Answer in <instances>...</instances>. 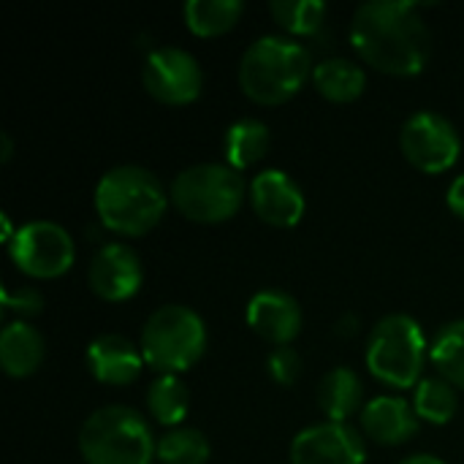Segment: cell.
Wrapping results in <instances>:
<instances>
[{
	"label": "cell",
	"instance_id": "6da1fadb",
	"mask_svg": "<svg viewBox=\"0 0 464 464\" xmlns=\"http://www.w3.org/2000/svg\"><path fill=\"white\" fill-rule=\"evenodd\" d=\"M351 44L364 63L392 76H416L432 52V33L416 3L370 0L353 11Z\"/></svg>",
	"mask_w": 464,
	"mask_h": 464
},
{
	"label": "cell",
	"instance_id": "7a4b0ae2",
	"mask_svg": "<svg viewBox=\"0 0 464 464\" xmlns=\"http://www.w3.org/2000/svg\"><path fill=\"white\" fill-rule=\"evenodd\" d=\"M92 201L101 223L109 231L122 237H141L163 220L169 193L150 169L122 163L98 179Z\"/></svg>",
	"mask_w": 464,
	"mask_h": 464
},
{
	"label": "cell",
	"instance_id": "3957f363",
	"mask_svg": "<svg viewBox=\"0 0 464 464\" xmlns=\"http://www.w3.org/2000/svg\"><path fill=\"white\" fill-rule=\"evenodd\" d=\"M310 65V52L296 38L261 35L242 52L239 87L250 101L261 106H277L304 87L307 76L313 73Z\"/></svg>",
	"mask_w": 464,
	"mask_h": 464
},
{
	"label": "cell",
	"instance_id": "277c9868",
	"mask_svg": "<svg viewBox=\"0 0 464 464\" xmlns=\"http://www.w3.org/2000/svg\"><path fill=\"white\" fill-rule=\"evenodd\" d=\"M155 451L150 421L128 405L95 411L79 430V454L87 464H152Z\"/></svg>",
	"mask_w": 464,
	"mask_h": 464
},
{
	"label": "cell",
	"instance_id": "5b68a950",
	"mask_svg": "<svg viewBox=\"0 0 464 464\" xmlns=\"http://www.w3.org/2000/svg\"><path fill=\"white\" fill-rule=\"evenodd\" d=\"M430 345L421 324L413 315L392 313L381 318L367 340V370L389 389H413L421 383V370Z\"/></svg>",
	"mask_w": 464,
	"mask_h": 464
},
{
	"label": "cell",
	"instance_id": "8992f818",
	"mask_svg": "<svg viewBox=\"0 0 464 464\" xmlns=\"http://www.w3.org/2000/svg\"><path fill=\"white\" fill-rule=\"evenodd\" d=\"M139 348L152 370L160 375H179L207 351L204 318L188 304H163L147 318Z\"/></svg>",
	"mask_w": 464,
	"mask_h": 464
},
{
	"label": "cell",
	"instance_id": "52a82bcc",
	"mask_svg": "<svg viewBox=\"0 0 464 464\" xmlns=\"http://www.w3.org/2000/svg\"><path fill=\"white\" fill-rule=\"evenodd\" d=\"M169 198L193 223H226L245 201V179L226 163H196L174 177Z\"/></svg>",
	"mask_w": 464,
	"mask_h": 464
},
{
	"label": "cell",
	"instance_id": "ba28073f",
	"mask_svg": "<svg viewBox=\"0 0 464 464\" xmlns=\"http://www.w3.org/2000/svg\"><path fill=\"white\" fill-rule=\"evenodd\" d=\"M14 266L33 280H54L73 266L76 247L71 234L54 220H30L8 242Z\"/></svg>",
	"mask_w": 464,
	"mask_h": 464
},
{
	"label": "cell",
	"instance_id": "9c48e42d",
	"mask_svg": "<svg viewBox=\"0 0 464 464\" xmlns=\"http://www.w3.org/2000/svg\"><path fill=\"white\" fill-rule=\"evenodd\" d=\"M400 150L413 169L424 174H440L459 160L462 139L449 117L424 109L402 122Z\"/></svg>",
	"mask_w": 464,
	"mask_h": 464
},
{
	"label": "cell",
	"instance_id": "30bf717a",
	"mask_svg": "<svg viewBox=\"0 0 464 464\" xmlns=\"http://www.w3.org/2000/svg\"><path fill=\"white\" fill-rule=\"evenodd\" d=\"M141 82L155 101L166 106H185L201 95L204 73L198 60L188 49L158 46L144 57Z\"/></svg>",
	"mask_w": 464,
	"mask_h": 464
},
{
	"label": "cell",
	"instance_id": "8fae6325",
	"mask_svg": "<svg viewBox=\"0 0 464 464\" xmlns=\"http://www.w3.org/2000/svg\"><path fill=\"white\" fill-rule=\"evenodd\" d=\"M291 464H364V438L351 424L321 421L291 440Z\"/></svg>",
	"mask_w": 464,
	"mask_h": 464
},
{
	"label": "cell",
	"instance_id": "7c38bea8",
	"mask_svg": "<svg viewBox=\"0 0 464 464\" xmlns=\"http://www.w3.org/2000/svg\"><path fill=\"white\" fill-rule=\"evenodd\" d=\"M90 291L103 302H125L139 294L144 283V266L133 247L122 242L103 245L87 266Z\"/></svg>",
	"mask_w": 464,
	"mask_h": 464
},
{
	"label": "cell",
	"instance_id": "4fadbf2b",
	"mask_svg": "<svg viewBox=\"0 0 464 464\" xmlns=\"http://www.w3.org/2000/svg\"><path fill=\"white\" fill-rule=\"evenodd\" d=\"M250 204L256 215L275 228H294L307 209L304 190L291 174L280 169H264L261 174L253 177Z\"/></svg>",
	"mask_w": 464,
	"mask_h": 464
},
{
	"label": "cell",
	"instance_id": "5bb4252c",
	"mask_svg": "<svg viewBox=\"0 0 464 464\" xmlns=\"http://www.w3.org/2000/svg\"><path fill=\"white\" fill-rule=\"evenodd\" d=\"M245 318L247 326L275 348L291 345L302 332V307L291 294L280 288H266L253 294Z\"/></svg>",
	"mask_w": 464,
	"mask_h": 464
},
{
	"label": "cell",
	"instance_id": "9a60e30c",
	"mask_svg": "<svg viewBox=\"0 0 464 464\" xmlns=\"http://www.w3.org/2000/svg\"><path fill=\"white\" fill-rule=\"evenodd\" d=\"M87 370L103 386H128L141 375L147 364L141 348L125 340L122 334H98L87 345Z\"/></svg>",
	"mask_w": 464,
	"mask_h": 464
},
{
	"label": "cell",
	"instance_id": "2e32d148",
	"mask_svg": "<svg viewBox=\"0 0 464 464\" xmlns=\"http://www.w3.org/2000/svg\"><path fill=\"white\" fill-rule=\"evenodd\" d=\"M359 419L364 435L381 446H402L413 440L419 435V421H421L408 400L392 394L370 400L359 413Z\"/></svg>",
	"mask_w": 464,
	"mask_h": 464
},
{
	"label": "cell",
	"instance_id": "e0dca14e",
	"mask_svg": "<svg viewBox=\"0 0 464 464\" xmlns=\"http://www.w3.org/2000/svg\"><path fill=\"white\" fill-rule=\"evenodd\" d=\"M46 356L44 334L24 324L14 321L0 332V367L8 378H30Z\"/></svg>",
	"mask_w": 464,
	"mask_h": 464
},
{
	"label": "cell",
	"instance_id": "ac0fdd59",
	"mask_svg": "<svg viewBox=\"0 0 464 464\" xmlns=\"http://www.w3.org/2000/svg\"><path fill=\"white\" fill-rule=\"evenodd\" d=\"M318 408L326 421L348 424L353 413L364 411V383L351 367H334L318 381Z\"/></svg>",
	"mask_w": 464,
	"mask_h": 464
},
{
	"label": "cell",
	"instance_id": "d6986e66",
	"mask_svg": "<svg viewBox=\"0 0 464 464\" xmlns=\"http://www.w3.org/2000/svg\"><path fill=\"white\" fill-rule=\"evenodd\" d=\"M272 144V133L266 128V122L256 120V117H242L237 122L228 125V130L223 133V158L226 166H231L234 171H245L250 166H256Z\"/></svg>",
	"mask_w": 464,
	"mask_h": 464
},
{
	"label": "cell",
	"instance_id": "ffe728a7",
	"mask_svg": "<svg viewBox=\"0 0 464 464\" xmlns=\"http://www.w3.org/2000/svg\"><path fill=\"white\" fill-rule=\"evenodd\" d=\"M313 82L326 101L348 103L356 101L367 87V73L348 57H326L313 68Z\"/></svg>",
	"mask_w": 464,
	"mask_h": 464
},
{
	"label": "cell",
	"instance_id": "44dd1931",
	"mask_svg": "<svg viewBox=\"0 0 464 464\" xmlns=\"http://www.w3.org/2000/svg\"><path fill=\"white\" fill-rule=\"evenodd\" d=\"M147 411L163 427H179L190 411V389L179 375H158L147 389Z\"/></svg>",
	"mask_w": 464,
	"mask_h": 464
},
{
	"label": "cell",
	"instance_id": "7402d4cb",
	"mask_svg": "<svg viewBox=\"0 0 464 464\" xmlns=\"http://www.w3.org/2000/svg\"><path fill=\"white\" fill-rule=\"evenodd\" d=\"M245 11L242 0H188L182 14L190 33L201 38L228 33Z\"/></svg>",
	"mask_w": 464,
	"mask_h": 464
},
{
	"label": "cell",
	"instance_id": "603a6c76",
	"mask_svg": "<svg viewBox=\"0 0 464 464\" xmlns=\"http://www.w3.org/2000/svg\"><path fill=\"white\" fill-rule=\"evenodd\" d=\"M430 359L440 378H446L457 389H464V318L446 324L435 334L430 345Z\"/></svg>",
	"mask_w": 464,
	"mask_h": 464
},
{
	"label": "cell",
	"instance_id": "cb8c5ba5",
	"mask_svg": "<svg viewBox=\"0 0 464 464\" xmlns=\"http://www.w3.org/2000/svg\"><path fill=\"white\" fill-rule=\"evenodd\" d=\"M457 405H459L457 386H451L446 378H424L416 386L413 408H416V416L427 424H435V427L449 424L457 416Z\"/></svg>",
	"mask_w": 464,
	"mask_h": 464
},
{
	"label": "cell",
	"instance_id": "d4e9b609",
	"mask_svg": "<svg viewBox=\"0 0 464 464\" xmlns=\"http://www.w3.org/2000/svg\"><path fill=\"white\" fill-rule=\"evenodd\" d=\"M212 454L209 440L198 430H169L158 438L155 459L160 464H207Z\"/></svg>",
	"mask_w": 464,
	"mask_h": 464
},
{
	"label": "cell",
	"instance_id": "484cf974",
	"mask_svg": "<svg viewBox=\"0 0 464 464\" xmlns=\"http://www.w3.org/2000/svg\"><path fill=\"white\" fill-rule=\"evenodd\" d=\"M269 11L291 35H315L326 22L329 8L324 0H272Z\"/></svg>",
	"mask_w": 464,
	"mask_h": 464
},
{
	"label": "cell",
	"instance_id": "4316f807",
	"mask_svg": "<svg viewBox=\"0 0 464 464\" xmlns=\"http://www.w3.org/2000/svg\"><path fill=\"white\" fill-rule=\"evenodd\" d=\"M266 370L272 375L275 383L280 386H294L299 381V372H302V356L291 348V345H283V348H275L269 356H266Z\"/></svg>",
	"mask_w": 464,
	"mask_h": 464
},
{
	"label": "cell",
	"instance_id": "83f0119b",
	"mask_svg": "<svg viewBox=\"0 0 464 464\" xmlns=\"http://www.w3.org/2000/svg\"><path fill=\"white\" fill-rule=\"evenodd\" d=\"M3 310L5 313H16L22 318L27 315H38L44 310V294L38 288H3Z\"/></svg>",
	"mask_w": 464,
	"mask_h": 464
},
{
	"label": "cell",
	"instance_id": "f1b7e54d",
	"mask_svg": "<svg viewBox=\"0 0 464 464\" xmlns=\"http://www.w3.org/2000/svg\"><path fill=\"white\" fill-rule=\"evenodd\" d=\"M446 204H449V209H451L457 218H462L464 220V174H459V177L449 185Z\"/></svg>",
	"mask_w": 464,
	"mask_h": 464
},
{
	"label": "cell",
	"instance_id": "f546056e",
	"mask_svg": "<svg viewBox=\"0 0 464 464\" xmlns=\"http://www.w3.org/2000/svg\"><path fill=\"white\" fill-rule=\"evenodd\" d=\"M400 464H446L443 459L432 457V454H413V457H405Z\"/></svg>",
	"mask_w": 464,
	"mask_h": 464
},
{
	"label": "cell",
	"instance_id": "4dcf8cb0",
	"mask_svg": "<svg viewBox=\"0 0 464 464\" xmlns=\"http://www.w3.org/2000/svg\"><path fill=\"white\" fill-rule=\"evenodd\" d=\"M0 141H3V163L11 158V152H14V144H11V136L8 133H0Z\"/></svg>",
	"mask_w": 464,
	"mask_h": 464
}]
</instances>
